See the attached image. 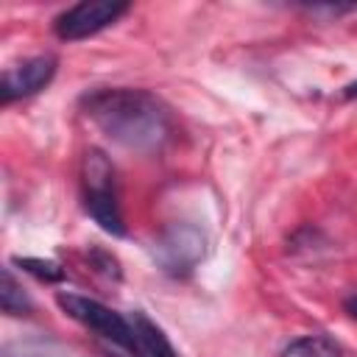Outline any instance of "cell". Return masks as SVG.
<instances>
[{"instance_id":"6da1fadb","label":"cell","mask_w":357,"mask_h":357,"mask_svg":"<svg viewBox=\"0 0 357 357\" xmlns=\"http://www.w3.org/2000/svg\"><path fill=\"white\" fill-rule=\"evenodd\" d=\"M84 106L106 137L131 151H159L173 134L167 109L145 89H95Z\"/></svg>"},{"instance_id":"7a4b0ae2","label":"cell","mask_w":357,"mask_h":357,"mask_svg":"<svg viewBox=\"0 0 357 357\" xmlns=\"http://www.w3.org/2000/svg\"><path fill=\"white\" fill-rule=\"evenodd\" d=\"M81 184H84V206L92 215V220L120 237L126 234V223H123V212H120V198H117V181H114V167L109 162V156L98 148H89L84 153V165H81Z\"/></svg>"},{"instance_id":"3957f363","label":"cell","mask_w":357,"mask_h":357,"mask_svg":"<svg viewBox=\"0 0 357 357\" xmlns=\"http://www.w3.org/2000/svg\"><path fill=\"white\" fill-rule=\"evenodd\" d=\"M56 304H59L70 318H75L78 324L89 326V329L98 332L100 337H106V340L117 343L120 349L131 351L134 357H139V346H137L131 321L123 318L120 312L109 310L106 304H100V301H95V298L78 296V293H56Z\"/></svg>"},{"instance_id":"277c9868","label":"cell","mask_w":357,"mask_h":357,"mask_svg":"<svg viewBox=\"0 0 357 357\" xmlns=\"http://www.w3.org/2000/svg\"><path fill=\"white\" fill-rule=\"evenodd\" d=\"M126 11H128V3H120V0H81L56 17L53 31L64 42H78L109 28Z\"/></svg>"},{"instance_id":"5b68a950","label":"cell","mask_w":357,"mask_h":357,"mask_svg":"<svg viewBox=\"0 0 357 357\" xmlns=\"http://www.w3.org/2000/svg\"><path fill=\"white\" fill-rule=\"evenodd\" d=\"M206 251L204 231L192 223H173L156 240V259L167 273H190Z\"/></svg>"},{"instance_id":"8992f818","label":"cell","mask_w":357,"mask_h":357,"mask_svg":"<svg viewBox=\"0 0 357 357\" xmlns=\"http://www.w3.org/2000/svg\"><path fill=\"white\" fill-rule=\"evenodd\" d=\"M56 67H59L56 56H33L17 67H8L0 78V100L11 103L17 98L36 95L39 89H45L53 81Z\"/></svg>"},{"instance_id":"52a82bcc","label":"cell","mask_w":357,"mask_h":357,"mask_svg":"<svg viewBox=\"0 0 357 357\" xmlns=\"http://www.w3.org/2000/svg\"><path fill=\"white\" fill-rule=\"evenodd\" d=\"M128 321H131V329L139 346V357H178V351L173 349L162 326H156L145 312H134Z\"/></svg>"},{"instance_id":"ba28073f","label":"cell","mask_w":357,"mask_h":357,"mask_svg":"<svg viewBox=\"0 0 357 357\" xmlns=\"http://www.w3.org/2000/svg\"><path fill=\"white\" fill-rule=\"evenodd\" d=\"M282 357H343L340 346L326 335H304L284 346Z\"/></svg>"},{"instance_id":"9c48e42d","label":"cell","mask_w":357,"mask_h":357,"mask_svg":"<svg viewBox=\"0 0 357 357\" xmlns=\"http://www.w3.org/2000/svg\"><path fill=\"white\" fill-rule=\"evenodd\" d=\"M0 307L6 315H31V310H33L31 298L17 284L11 268H3V273H0Z\"/></svg>"},{"instance_id":"30bf717a","label":"cell","mask_w":357,"mask_h":357,"mask_svg":"<svg viewBox=\"0 0 357 357\" xmlns=\"http://www.w3.org/2000/svg\"><path fill=\"white\" fill-rule=\"evenodd\" d=\"M14 265H20L25 273H33V276H36V279H42V282H64V279H67L64 268H61L59 262H53V259L17 257V259H14Z\"/></svg>"},{"instance_id":"8fae6325","label":"cell","mask_w":357,"mask_h":357,"mask_svg":"<svg viewBox=\"0 0 357 357\" xmlns=\"http://www.w3.org/2000/svg\"><path fill=\"white\" fill-rule=\"evenodd\" d=\"M346 312H349L351 318H357V296H349V298H346Z\"/></svg>"},{"instance_id":"7c38bea8","label":"cell","mask_w":357,"mask_h":357,"mask_svg":"<svg viewBox=\"0 0 357 357\" xmlns=\"http://www.w3.org/2000/svg\"><path fill=\"white\" fill-rule=\"evenodd\" d=\"M343 98H349V100H351V98H357V81H351V84L343 89Z\"/></svg>"}]
</instances>
